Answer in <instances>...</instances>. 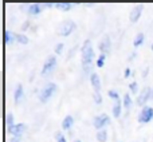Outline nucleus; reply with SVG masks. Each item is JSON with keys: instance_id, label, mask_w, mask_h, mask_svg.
<instances>
[{"instance_id": "f257e3e1", "label": "nucleus", "mask_w": 153, "mask_h": 142, "mask_svg": "<svg viewBox=\"0 0 153 142\" xmlns=\"http://www.w3.org/2000/svg\"><path fill=\"white\" fill-rule=\"evenodd\" d=\"M94 58L95 53L90 40H86L82 46V69L86 75H91L94 69Z\"/></svg>"}, {"instance_id": "f03ea898", "label": "nucleus", "mask_w": 153, "mask_h": 142, "mask_svg": "<svg viewBox=\"0 0 153 142\" xmlns=\"http://www.w3.org/2000/svg\"><path fill=\"white\" fill-rule=\"evenodd\" d=\"M75 28H76L75 21L63 20L58 24V27H56V32H58V35H61V36H69Z\"/></svg>"}, {"instance_id": "7ed1b4c3", "label": "nucleus", "mask_w": 153, "mask_h": 142, "mask_svg": "<svg viewBox=\"0 0 153 142\" xmlns=\"http://www.w3.org/2000/svg\"><path fill=\"white\" fill-rule=\"evenodd\" d=\"M56 84L55 83H47L45 87H43L42 90H40V92H39V99H40V102H43V103H46L47 101H50V98L54 95V92L56 91Z\"/></svg>"}, {"instance_id": "20e7f679", "label": "nucleus", "mask_w": 153, "mask_h": 142, "mask_svg": "<svg viewBox=\"0 0 153 142\" xmlns=\"http://www.w3.org/2000/svg\"><path fill=\"white\" fill-rule=\"evenodd\" d=\"M55 67H56V56L50 55L47 59H46L45 63H43V67H42V75H43V76H48V75H51V72H54Z\"/></svg>"}, {"instance_id": "39448f33", "label": "nucleus", "mask_w": 153, "mask_h": 142, "mask_svg": "<svg viewBox=\"0 0 153 142\" xmlns=\"http://www.w3.org/2000/svg\"><path fill=\"white\" fill-rule=\"evenodd\" d=\"M153 97V87H145L141 90V92L137 97V105L138 106H144L149 99Z\"/></svg>"}, {"instance_id": "423d86ee", "label": "nucleus", "mask_w": 153, "mask_h": 142, "mask_svg": "<svg viewBox=\"0 0 153 142\" xmlns=\"http://www.w3.org/2000/svg\"><path fill=\"white\" fill-rule=\"evenodd\" d=\"M153 119V107L151 106H145L138 114V122L140 124H148Z\"/></svg>"}, {"instance_id": "0eeeda50", "label": "nucleus", "mask_w": 153, "mask_h": 142, "mask_svg": "<svg viewBox=\"0 0 153 142\" xmlns=\"http://www.w3.org/2000/svg\"><path fill=\"white\" fill-rule=\"evenodd\" d=\"M110 124V118H109L106 114H101V115H97L94 118V122H93V125H94L95 129L98 130H102L103 127L106 126V125Z\"/></svg>"}, {"instance_id": "6e6552de", "label": "nucleus", "mask_w": 153, "mask_h": 142, "mask_svg": "<svg viewBox=\"0 0 153 142\" xmlns=\"http://www.w3.org/2000/svg\"><path fill=\"white\" fill-rule=\"evenodd\" d=\"M100 51L102 54H109V51H110V48H111V40H110V38L108 36V35H105V36L102 38V40H101V43H100Z\"/></svg>"}, {"instance_id": "1a4fd4ad", "label": "nucleus", "mask_w": 153, "mask_h": 142, "mask_svg": "<svg viewBox=\"0 0 153 142\" xmlns=\"http://www.w3.org/2000/svg\"><path fill=\"white\" fill-rule=\"evenodd\" d=\"M143 8H144V5H141V4L133 7V10L130 11V21H132V23H136V21L140 19L141 13H143Z\"/></svg>"}, {"instance_id": "9d476101", "label": "nucleus", "mask_w": 153, "mask_h": 142, "mask_svg": "<svg viewBox=\"0 0 153 142\" xmlns=\"http://www.w3.org/2000/svg\"><path fill=\"white\" fill-rule=\"evenodd\" d=\"M43 7H45V4H38V3H34V4L28 5L27 12H28V15H31V16H36L43 11Z\"/></svg>"}, {"instance_id": "9b49d317", "label": "nucleus", "mask_w": 153, "mask_h": 142, "mask_svg": "<svg viewBox=\"0 0 153 142\" xmlns=\"http://www.w3.org/2000/svg\"><path fill=\"white\" fill-rule=\"evenodd\" d=\"M23 98H24V89L22 84H18L15 89V94H13V101H15L16 105H19L23 101Z\"/></svg>"}, {"instance_id": "f8f14e48", "label": "nucleus", "mask_w": 153, "mask_h": 142, "mask_svg": "<svg viewBox=\"0 0 153 142\" xmlns=\"http://www.w3.org/2000/svg\"><path fill=\"white\" fill-rule=\"evenodd\" d=\"M27 126L24 124H18L12 127V129H8V133H11L12 135H22L24 132H26Z\"/></svg>"}, {"instance_id": "ddd939ff", "label": "nucleus", "mask_w": 153, "mask_h": 142, "mask_svg": "<svg viewBox=\"0 0 153 142\" xmlns=\"http://www.w3.org/2000/svg\"><path fill=\"white\" fill-rule=\"evenodd\" d=\"M90 83H91V86L94 87L95 91H100L101 90V79H100V76H98L97 72H93L91 75H90Z\"/></svg>"}, {"instance_id": "4468645a", "label": "nucleus", "mask_w": 153, "mask_h": 142, "mask_svg": "<svg viewBox=\"0 0 153 142\" xmlns=\"http://www.w3.org/2000/svg\"><path fill=\"white\" fill-rule=\"evenodd\" d=\"M73 125H74V118H73V115H66L65 119L62 121V129L70 130L73 127Z\"/></svg>"}, {"instance_id": "2eb2a0df", "label": "nucleus", "mask_w": 153, "mask_h": 142, "mask_svg": "<svg viewBox=\"0 0 153 142\" xmlns=\"http://www.w3.org/2000/svg\"><path fill=\"white\" fill-rule=\"evenodd\" d=\"M15 40H16V35L13 34V32H11L10 30H5L4 31V42H5V44H12Z\"/></svg>"}, {"instance_id": "dca6fc26", "label": "nucleus", "mask_w": 153, "mask_h": 142, "mask_svg": "<svg viewBox=\"0 0 153 142\" xmlns=\"http://www.w3.org/2000/svg\"><path fill=\"white\" fill-rule=\"evenodd\" d=\"M122 103H121V101H116V103H114V106H113V115L116 117V118H118L120 115H121V111H122Z\"/></svg>"}, {"instance_id": "f3484780", "label": "nucleus", "mask_w": 153, "mask_h": 142, "mask_svg": "<svg viewBox=\"0 0 153 142\" xmlns=\"http://www.w3.org/2000/svg\"><path fill=\"white\" fill-rule=\"evenodd\" d=\"M5 125H7V130L8 129H12V127L16 125L12 113H7V114H5Z\"/></svg>"}, {"instance_id": "a211bd4d", "label": "nucleus", "mask_w": 153, "mask_h": 142, "mask_svg": "<svg viewBox=\"0 0 153 142\" xmlns=\"http://www.w3.org/2000/svg\"><path fill=\"white\" fill-rule=\"evenodd\" d=\"M54 7H56L61 11H70L73 7H74V4H71V3H55Z\"/></svg>"}, {"instance_id": "6ab92c4d", "label": "nucleus", "mask_w": 153, "mask_h": 142, "mask_svg": "<svg viewBox=\"0 0 153 142\" xmlns=\"http://www.w3.org/2000/svg\"><path fill=\"white\" fill-rule=\"evenodd\" d=\"M97 141H100V142H106L108 141V132H106L105 129L98 130L97 132Z\"/></svg>"}, {"instance_id": "aec40b11", "label": "nucleus", "mask_w": 153, "mask_h": 142, "mask_svg": "<svg viewBox=\"0 0 153 142\" xmlns=\"http://www.w3.org/2000/svg\"><path fill=\"white\" fill-rule=\"evenodd\" d=\"M143 43H144V34L143 32H138V34L136 35L134 40H133V46H134V47H140Z\"/></svg>"}, {"instance_id": "412c9836", "label": "nucleus", "mask_w": 153, "mask_h": 142, "mask_svg": "<svg viewBox=\"0 0 153 142\" xmlns=\"http://www.w3.org/2000/svg\"><path fill=\"white\" fill-rule=\"evenodd\" d=\"M122 105H124V107L128 109V110L130 109V106H132V98H130L129 94H125V95H124V101H122Z\"/></svg>"}, {"instance_id": "4be33fe9", "label": "nucleus", "mask_w": 153, "mask_h": 142, "mask_svg": "<svg viewBox=\"0 0 153 142\" xmlns=\"http://www.w3.org/2000/svg\"><path fill=\"white\" fill-rule=\"evenodd\" d=\"M16 40H18L20 44H28V42H30V39L26 36V35H23V34H18L16 35Z\"/></svg>"}, {"instance_id": "5701e85b", "label": "nucleus", "mask_w": 153, "mask_h": 142, "mask_svg": "<svg viewBox=\"0 0 153 142\" xmlns=\"http://www.w3.org/2000/svg\"><path fill=\"white\" fill-rule=\"evenodd\" d=\"M105 61H106V55L105 54H101L100 56L97 58V62H95V64H97V67H103L105 66Z\"/></svg>"}, {"instance_id": "b1692460", "label": "nucleus", "mask_w": 153, "mask_h": 142, "mask_svg": "<svg viewBox=\"0 0 153 142\" xmlns=\"http://www.w3.org/2000/svg\"><path fill=\"white\" fill-rule=\"evenodd\" d=\"M93 99H94V102L97 103V105H101V103H102V95H101V92L95 91L94 94H93Z\"/></svg>"}, {"instance_id": "393cba45", "label": "nucleus", "mask_w": 153, "mask_h": 142, "mask_svg": "<svg viewBox=\"0 0 153 142\" xmlns=\"http://www.w3.org/2000/svg\"><path fill=\"white\" fill-rule=\"evenodd\" d=\"M108 95L111 98V99H114V101H118L120 99V94L116 91V90H109Z\"/></svg>"}, {"instance_id": "a878e982", "label": "nucleus", "mask_w": 153, "mask_h": 142, "mask_svg": "<svg viewBox=\"0 0 153 142\" xmlns=\"http://www.w3.org/2000/svg\"><path fill=\"white\" fill-rule=\"evenodd\" d=\"M55 140H56V142H67L66 138H65V135L62 134L61 132H56L55 133Z\"/></svg>"}, {"instance_id": "bb28decb", "label": "nucleus", "mask_w": 153, "mask_h": 142, "mask_svg": "<svg viewBox=\"0 0 153 142\" xmlns=\"http://www.w3.org/2000/svg\"><path fill=\"white\" fill-rule=\"evenodd\" d=\"M63 48H65L63 43H58V44H56V47H55V53L58 54V55H61V54L63 53Z\"/></svg>"}, {"instance_id": "cd10ccee", "label": "nucleus", "mask_w": 153, "mask_h": 142, "mask_svg": "<svg viewBox=\"0 0 153 142\" xmlns=\"http://www.w3.org/2000/svg\"><path fill=\"white\" fill-rule=\"evenodd\" d=\"M129 87H130V91H132L133 94H136V92H137V82H132Z\"/></svg>"}, {"instance_id": "c85d7f7f", "label": "nucleus", "mask_w": 153, "mask_h": 142, "mask_svg": "<svg viewBox=\"0 0 153 142\" xmlns=\"http://www.w3.org/2000/svg\"><path fill=\"white\" fill-rule=\"evenodd\" d=\"M11 142H22V135H13V137H11Z\"/></svg>"}, {"instance_id": "c756f323", "label": "nucleus", "mask_w": 153, "mask_h": 142, "mask_svg": "<svg viewBox=\"0 0 153 142\" xmlns=\"http://www.w3.org/2000/svg\"><path fill=\"white\" fill-rule=\"evenodd\" d=\"M130 75H132V71H130V69H125V74H124L125 78H129Z\"/></svg>"}, {"instance_id": "7c9ffc66", "label": "nucleus", "mask_w": 153, "mask_h": 142, "mask_svg": "<svg viewBox=\"0 0 153 142\" xmlns=\"http://www.w3.org/2000/svg\"><path fill=\"white\" fill-rule=\"evenodd\" d=\"M74 142H82V141H79V140H75Z\"/></svg>"}, {"instance_id": "2f4dec72", "label": "nucleus", "mask_w": 153, "mask_h": 142, "mask_svg": "<svg viewBox=\"0 0 153 142\" xmlns=\"http://www.w3.org/2000/svg\"><path fill=\"white\" fill-rule=\"evenodd\" d=\"M152 51H153V44H152Z\"/></svg>"}]
</instances>
